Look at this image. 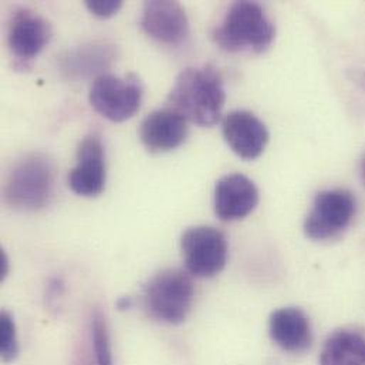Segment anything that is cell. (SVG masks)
<instances>
[{
	"label": "cell",
	"instance_id": "obj_1",
	"mask_svg": "<svg viewBox=\"0 0 365 365\" xmlns=\"http://www.w3.org/2000/svg\"><path fill=\"white\" fill-rule=\"evenodd\" d=\"M170 107L200 127H213L222 115L225 88L219 71L206 64L185 68L168 96Z\"/></svg>",
	"mask_w": 365,
	"mask_h": 365
},
{
	"label": "cell",
	"instance_id": "obj_2",
	"mask_svg": "<svg viewBox=\"0 0 365 365\" xmlns=\"http://www.w3.org/2000/svg\"><path fill=\"white\" fill-rule=\"evenodd\" d=\"M274 34V26L259 3L236 1L212 37L226 51L262 53L272 46Z\"/></svg>",
	"mask_w": 365,
	"mask_h": 365
},
{
	"label": "cell",
	"instance_id": "obj_3",
	"mask_svg": "<svg viewBox=\"0 0 365 365\" xmlns=\"http://www.w3.org/2000/svg\"><path fill=\"white\" fill-rule=\"evenodd\" d=\"M56 173L53 163L43 154H30L14 164L3 186L7 206L19 210L44 207L54 190Z\"/></svg>",
	"mask_w": 365,
	"mask_h": 365
},
{
	"label": "cell",
	"instance_id": "obj_4",
	"mask_svg": "<svg viewBox=\"0 0 365 365\" xmlns=\"http://www.w3.org/2000/svg\"><path fill=\"white\" fill-rule=\"evenodd\" d=\"M193 296L195 287L186 272L165 269L148 280L143 292V303L151 319L180 324L190 312Z\"/></svg>",
	"mask_w": 365,
	"mask_h": 365
},
{
	"label": "cell",
	"instance_id": "obj_5",
	"mask_svg": "<svg viewBox=\"0 0 365 365\" xmlns=\"http://www.w3.org/2000/svg\"><path fill=\"white\" fill-rule=\"evenodd\" d=\"M143 101V84L135 74L98 76L90 88V103L110 121L121 123L135 115Z\"/></svg>",
	"mask_w": 365,
	"mask_h": 365
},
{
	"label": "cell",
	"instance_id": "obj_6",
	"mask_svg": "<svg viewBox=\"0 0 365 365\" xmlns=\"http://www.w3.org/2000/svg\"><path fill=\"white\" fill-rule=\"evenodd\" d=\"M356 215V197L346 189L320 192L304 220V232L313 240H327L340 235Z\"/></svg>",
	"mask_w": 365,
	"mask_h": 365
},
{
	"label": "cell",
	"instance_id": "obj_7",
	"mask_svg": "<svg viewBox=\"0 0 365 365\" xmlns=\"http://www.w3.org/2000/svg\"><path fill=\"white\" fill-rule=\"evenodd\" d=\"M181 250L187 272L196 277H213L227 260L225 235L212 226H193L181 237Z\"/></svg>",
	"mask_w": 365,
	"mask_h": 365
},
{
	"label": "cell",
	"instance_id": "obj_8",
	"mask_svg": "<svg viewBox=\"0 0 365 365\" xmlns=\"http://www.w3.org/2000/svg\"><path fill=\"white\" fill-rule=\"evenodd\" d=\"M51 27L38 13L19 9L7 26V44L13 56L21 61L34 58L48 43Z\"/></svg>",
	"mask_w": 365,
	"mask_h": 365
},
{
	"label": "cell",
	"instance_id": "obj_9",
	"mask_svg": "<svg viewBox=\"0 0 365 365\" xmlns=\"http://www.w3.org/2000/svg\"><path fill=\"white\" fill-rule=\"evenodd\" d=\"M223 137L232 151L243 160L257 158L269 143L266 125L250 111L236 110L225 115Z\"/></svg>",
	"mask_w": 365,
	"mask_h": 365
},
{
	"label": "cell",
	"instance_id": "obj_10",
	"mask_svg": "<svg viewBox=\"0 0 365 365\" xmlns=\"http://www.w3.org/2000/svg\"><path fill=\"white\" fill-rule=\"evenodd\" d=\"M141 26L151 38L170 46L182 43L189 31L185 9L178 1L170 0L147 1L143 9Z\"/></svg>",
	"mask_w": 365,
	"mask_h": 365
},
{
	"label": "cell",
	"instance_id": "obj_11",
	"mask_svg": "<svg viewBox=\"0 0 365 365\" xmlns=\"http://www.w3.org/2000/svg\"><path fill=\"white\" fill-rule=\"evenodd\" d=\"M68 185L80 196L93 197L106 186V154L98 137L83 140L77 151V164L70 171Z\"/></svg>",
	"mask_w": 365,
	"mask_h": 365
},
{
	"label": "cell",
	"instance_id": "obj_12",
	"mask_svg": "<svg viewBox=\"0 0 365 365\" xmlns=\"http://www.w3.org/2000/svg\"><path fill=\"white\" fill-rule=\"evenodd\" d=\"M259 192L253 181L242 174H230L220 178L215 186V213L223 222L246 217L255 210Z\"/></svg>",
	"mask_w": 365,
	"mask_h": 365
},
{
	"label": "cell",
	"instance_id": "obj_13",
	"mask_svg": "<svg viewBox=\"0 0 365 365\" xmlns=\"http://www.w3.org/2000/svg\"><path fill=\"white\" fill-rule=\"evenodd\" d=\"M186 121L182 114L173 107L153 111L144 118L140 128L144 147L154 154L178 148L187 134Z\"/></svg>",
	"mask_w": 365,
	"mask_h": 365
},
{
	"label": "cell",
	"instance_id": "obj_14",
	"mask_svg": "<svg viewBox=\"0 0 365 365\" xmlns=\"http://www.w3.org/2000/svg\"><path fill=\"white\" fill-rule=\"evenodd\" d=\"M269 333L272 340L284 351L300 353L312 344L310 320L297 307L273 312L269 320Z\"/></svg>",
	"mask_w": 365,
	"mask_h": 365
},
{
	"label": "cell",
	"instance_id": "obj_15",
	"mask_svg": "<svg viewBox=\"0 0 365 365\" xmlns=\"http://www.w3.org/2000/svg\"><path fill=\"white\" fill-rule=\"evenodd\" d=\"M74 365H113L107 322L100 310L90 317L86 336L77 346Z\"/></svg>",
	"mask_w": 365,
	"mask_h": 365
},
{
	"label": "cell",
	"instance_id": "obj_16",
	"mask_svg": "<svg viewBox=\"0 0 365 365\" xmlns=\"http://www.w3.org/2000/svg\"><path fill=\"white\" fill-rule=\"evenodd\" d=\"M320 365H365V337L357 331L333 333L320 354Z\"/></svg>",
	"mask_w": 365,
	"mask_h": 365
},
{
	"label": "cell",
	"instance_id": "obj_17",
	"mask_svg": "<svg viewBox=\"0 0 365 365\" xmlns=\"http://www.w3.org/2000/svg\"><path fill=\"white\" fill-rule=\"evenodd\" d=\"M0 350L3 361L9 363L19 354V344L16 336V324L11 316L6 312L0 316Z\"/></svg>",
	"mask_w": 365,
	"mask_h": 365
},
{
	"label": "cell",
	"instance_id": "obj_18",
	"mask_svg": "<svg viewBox=\"0 0 365 365\" xmlns=\"http://www.w3.org/2000/svg\"><path fill=\"white\" fill-rule=\"evenodd\" d=\"M87 9L97 17L107 19L114 16L120 7L123 6V1L118 0H88L86 1Z\"/></svg>",
	"mask_w": 365,
	"mask_h": 365
},
{
	"label": "cell",
	"instance_id": "obj_19",
	"mask_svg": "<svg viewBox=\"0 0 365 365\" xmlns=\"http://www.w3.org/2000/svg\"><path fill=\"white\" fill-rule=\"evenodd\" d=\"M9 273V260L4 252H1L0 255V279L3 280Z\"/></svg>",
	"mask_w": 365,
	"mask_h": 365
},
{
	"label": "cell",
	"instance_id": "obj_20",
	"mask_svg": "<svg viewBox=\"0 0 365 365\" xmlns=\"http://www.w3.org/2000/svg\"><path fill=\"white\" fill-rule=\"evenodd\" d=\"M118 306H120V309H127L130 306V299H121Z\"/></svg>",
	"mask_w": 365,
	"mask_h": 365
},
{
	"label": "cell",
	"instance_id": "obj_21",
	"mask_svg": "<svg viewBox=\"0 0 365 365\" xmlns=\"http://www.w3.org/2000/svg\"><path fill=\"white\" fill-rule=\"evenodd\" d=\"M361 171H363V178H364V182H365V157H364V160H363V165H361Z\"/></svg>",
	"mask_w": 365,
	"mask_h": 365
}]
</instances>
